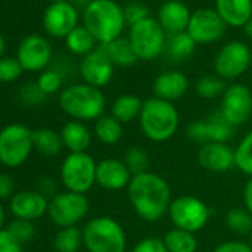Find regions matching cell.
<instances>
[{"label":"cell","instance_id":"obj_1","mask_svg":"<svg viewBox=\"0 0 252 252\" xmlns=\"http://www.w3.org/2000/svg\"><path fill=\"white\" fill-rule=\"evenodd\" d=\"M126 190L131 206L141 220L155 222L169 212L171 187L163 177L150 171L134 175Z\"/></svg>","mask_w":252,"mask_h":252},{"label":"cell","instance_id":"obj_2","mask_svg":"<svg viewBox=\"0 0 252 252\" xmlns=\"http://www.w3.org/2000/svg\"><path fill=\"white\" fill-rule=\"evenodd\" d=\"M138 123L147 140L153 143H165L177 134L180 114L172 102L153 96L144 101Z\"/></svg>","mask_w":252,"mask_h":252},{"label":"cell","instance_id":"obj_3","mask_svg":"<svg viewBox=\"0 0 252 252\" xmlns=\"http://www.w3.org/2000/svg\"><path fill=\"white\" fill-rule=\"evenodd\" d=\"M85 27L101 45L120 37L126 24L123 9L113 0H92L85 8Z\"/></svg>","mask_w":252,"mask_h":252},{"label":"cell","instance_id":"obj_4","mask_svg":"<svg viewBox=\"0 0 252 252\" xmlns=\"http://www.w3.org/2000/svg\"><path fill=\"white\" fill-rule=\"evenodd\" d=\"M61 108L77 120H96L104 114L105 98L99 88L85 85H73L63 91L60 96Z\"/></svg>","mask_w":252,"mask_h":252},{"label":"cell","instance_id":"obj_5","mask_svg":"<svg viewBox=\"0 0 252 252\" xmlns=\"http://www.w3.org/2000/svg\"><path fill=\"white\" fill-rule=\"evenodd\" d=\"M82 233L89 252H125L128 245L122 224L110 217L92 218Z\"/></svg>","mask_w":252,"mask_h":252},{"label":"cell","instance_id":"obj_6","mask_svg":"<svg viewBox=\"0 0 252 252\" xmlns=\"http://www.w3.org/2000/svg\"><path fill=\"white\" fill-rule=\"evenodd\" d=\"M168 215L174 227L196 234L208 224L211 211L202 199L186 194L172 199Z\"/></svg>","mask_w":252,"mask_h":252},{"label":"cell","instance_id":"obj_7","mask_svg":"<svg viewBox=\"0 0 252 252\" xmlns=\"http://www.w3.org/2000/svg\"><path fill=\"white\" fill-rule=\"evenodd\" d=\"M129 42L138 60L150 61L162 54L165 49V30L152 17H147L131 26Z\"/></svg>","mask_w":252,"mask_h":252},{"label":"cell","instance_id":"obj_8","mask_svg":"<svg viewBox=\"0 0 252 252\" xmlns=\"http://www.w3.org/2000/svg\"><path fill=\"white\" fill-rule=\"evenodd\" d=\"M96 163L88 153H70L61 166V180L68 191L85 194L95 184Z\"/></svg>","mask_w":252,"mask_h":252},{"label":"cell","instance_id":"obj_9","mask_svg":"<svg viewBox=\"0 0 252 252\" xmlns=\"http://www.w3.org/2000/svg\"><path fill=\"white\" fill-rule=\"evenodd\" d=\"M33 132L23 125H9L0 132V162L9 168L20 166L32 153Z\"/></svg>","mask_w":252,"mask_h":252},{"label":"cell","instance_id":"obj_10","mask_svg":"<svg viewBox=\"0 0 252 252\" xmlns=\"http://www.w3.org/2000/svg\"><path fill=\"white\" fill-rule=\"evenodd\" d=\"M89 211V200L85 194L80 193H60L57 194L48 206V212L51 220L65 228V227H73L77 224L80 220L86 217Z\"/></svg>","mask_w":252,"mask_h":252},{"label":"cell","instance_id":"obj_11","mask_svg":"<svg viewBox=\"0 0 252 252\" xmlns=\"http://www.w3.org/2000/svg\"><path fill=\"white\" fill-rule=\"evenodd\" d=\"M251 64V49L248 45L233 40L224 45L214 60L215 74L222 80L240 77Z\"/></svg>","mask_w":252,"mask_h":252},{"label":"cell","instance_id":"obj_12","mask_svg":"<svg viewBox=\"0 0 252 252\" xmlns=\"http://www.w3.org/2000/svg\"><path fill=\"white\" fill-rule=\"evenodd\" d=\"M221 116L231 125L239 126L248 122L252 114V92L248 86L234 83L227 86L221 96Z\"/></svg>","mask_w":252,"mask_h":252},{"label":"cell","instance_id":"obj_13","mask_svg":"<svg viewBox=\"0 0 252 252\" xmlns=\"http://www.w3.org/2000/svg\"><path fill=\"white\" fill-rule=\"evenodd\" d=\"M187 137L199 144L208 143H227L234 135V126H231L220 111L212 113L205 120H196L186 131Z\"/></svg>","mask_w":252,"mask_h":252},{"label":"cell","instance_id":"obj_14","mask_svg":"<svg viewBox=\"0 0 252 252\" xmlns=\"http://www.w3.org/2000/svg\"><path fill=\"white\" fill-rule=\"evenodd\" d=\"M225 23L218 15L215 9H199L191 14L187 27V34L194 40V43L206 45L218 40L225 32Z\"/></svg>","mask_w":252,"mask_h":252},{"label":"cell","instance_id":"obj_15","mask_svg":"<svg viewBox=\"0 0 252 252\" xmlns=\"http://www.w3.org/2000/svg\"><path fill=\"white\" fill-rule=\"evenodd\" d=\"M114 73V64L98 46L91 54L85 55L80 63V74L85 82L95 88H102L108 85Z\"/></svg>","mask_w":252,"mask_h":252},{"label":"cell","instance_id":"obj_16","mask_svg":"<svg viewBox=\"0 0 252 252\" xmlns=\"http://www.w3.org/2000/svg\"><path fill=\"white\" fill-rule=\"evenodd\" d=\"M199 165L209 172L224 174L236 168L234 150L227 143H208L197 152Z\"/></svg>","mask_w":252,"mask_h":252},{"label":"cell","instance_id":"obj_17","mask_svg":"<svg viewBox=\"0 0 252 252\" xmlns=\"http://www.w3.org/2000/svg\"><path fill=\"white\" fill-rule=\"evenodd\" d=\"M132 174L125 165L123 160L119 159H104L96 163V175L95 183L108 191H119L123 189H128Z\"/></svg>","mask_w":252,"mask_h":252},{"label":"cell","instance_id":"obj_18","mask_svg":"<svg viewBox=\"0 0 252 252\" xmlns=\"http://www.w3.org/2000/svg\"><path fill=\"white\" fill-rule=\"evenodd\" d=\"M43 23L49 34L67 37L77 27V11L67 2H55L45 11Z\"/></svg>","mask_w":252,"mask_h":252},{"label":"cell","instance_id":"obj_19","mask_svg":"<svg viewBox=\"0 0 252 252\" xmlns=\"http://www.w3.org/2000/svg\"><path fill=\"white\" fill-rule=\"evenodd\" d=\"M51 60V46L42 36L26 37L18 48V61L26 70H40Z\"/></svg>","mask_w":252,"mask_h":252},{"label":"cell","instance_id":"obj_20","mask_svg":"<svg viewBox=\"0 0 252 252\" xmlns=\"http://www.w3.org/2000/svg\"><path fill=\"white\" fill-rule=\"evenodd\" d=\"M189 79L178 70H169L160 73L153 82V94L156 98L174 102L184 96L189 91Z\"/></svg>","mask_w":252,"mask_h":252},{"label":"cell","instance_id":"obj_21","mask_svg":"<svg viewBox=\"0 0 252 252\" xmlns=\"http://www.w3.org/2000/svg\"><path fill=\"white\" fill-rule=\"evenodd\" d=\"M49 203L39 191H21L11 200V211L20 220H36L48 211Z\"/></svg>","mask_w":252,"mask_h":252},{"label":"cell","instance_id":"obj_22","mask_svg":"<svg viewBox=\"0 0 252 252\" xmlns=\"http://www.w3.org/2000/svg\"><path fill=\"white\" fill-rule=\"evenodd\" d=\"M190 12L187 6L178 0H171L162 5L159 11V24L165 30V33L174 36L187 30L190 23Z\"/></svg>","mask_w":252,"mask_h":252},{"label":"cell","instance_id":"obj_23","mask_svg":"<svg viewBox=\"0 0 252 252\" xmlns=\"http://www.w3.org/2000/svg\"><path fill=\"white\" fill-rule=\"evenodd\" d=\"M215 11L227 26L245 27L252 18V0H215Z\"/></svg>","mask_w":252,"mask_h":252},{"label":"cell","instance_id":"obj_24","mask_svg":"<svg viewBox=\"0 0 252 252\" xmlns=\"http://www.w3.org/2000/svg\"><path fill=\"white\" fill-rule=\"evenodd\" d=\"M61 138L64 146L71 153H86L92 141L89 129L79 120H73L64 125L61 131Z\"/></svg>","mask_w":252,"mask_h":252},{"label":"cell","instance_id":"obj_25","mask_svg":"<svg viewBox=\"0 0 252 252\" xmlns=\"http://www.w3.org/2000/svg\"><path fill=\"white\" fill-rule=\"evenodd\" d=\"M143 104L144 101L137 95H132V94L119 95L111 104V116L116 120H119L122 125L129 123L140 117Z\"/></svg>","mask_w":252,"mask_h":252},{"label":"cell","instance_id":"obj_26","mask_svg":"<svg viewBox=\"0 0 252 252\" xmlns=\"http://www.w3.org/2000/svg\"><path fill=\"white\" fill-rule=\"evenodd\" d=\"M99 48L104 51V54L110 58V61L113 64H117L122 67H129V65L135 64L138 60L135 51L132 49L129 39L119 37L110 43L99 45Z\"/></svg>","mask_w":252,"mask_h":252},{"label":"cell","instance_id":"obj_27","mask_svg":"<svg viewBox=\"0 0 252 252\" xmlns=\"http://www.w3.org/2000/svg\"><path fill=\"white\" fill-rule=\"evenodd\" d=\"M94 132L99 143L105 146H114L120 141L123 128H122V123L116 120L111 114H102L95 122Z\"/></svg>","mask_w":252,"mask_h":252},{"label":"cell","instance_id":"obj_28","mask_svg":"<svg viewBox=\"0 0 252 252\" xmlns=\"http://www.w3.org/2000/svg\"><path fill=\"white\" fill-rule=\"evenodd\" d=\"M168 252H196L197 239L196 234L183 228H171L162 237Z\"/></svg>","mask_w":252,"mask_h":252},{"label":"cell","instance_id":"obj_29","mask_svg":"<svg viewBox=\"0 0 252 252\" xmlns=\"http://www.w3.org/2000/svg\"><path fill=\"white\" fill-rule=\"evenodd\" d=\"M33 144L45 156H57L64 146L61 135L48 128L33 132Z\"/></svg>","mask_w":252,"mask_h":252},{"label":"cell","instance_id":"obj_30","mask_svg":"<svg viewBox=\"0 0 252 252\" xmlns=\"http://www.w3.org/2000/svg\"><path fill=\"white\" fill-rule=\"evenodd\" d=\"M165 46H166V52L169 54V57L172 60L183 61V60H187L189 57L193 55L194 48H196V43L187 34V32H183V33H178V34L171 36L169 40H168V43Z\"/></svg>","mask_w":252,"mask_h":252},{"label":"cell","instance_id":"obj_31","mask_svg":"<svg viewBox=\"0 0 252 252\" xmlns=\"http://www.w3.org/2000/svg\"><path fill=\"white\" fill-rule=\"evenodd\" d=\"M95 37L89 33L86 27H76L67 36V46L71 52L77 55H88L94 51Z\"/></svg>","mask_w":252,"mask_h":252},{"label":"cell","instance_id":"obj_32","mask_svg":"<svg viewBox=\"0 0 252 252\" xmlns=\"http://www.w3.org/2000/svg\"><path fill=\"white\" fill-rule=\"evenodd\" d=\"M234 162L242 174L252 178V131H249L234 149Z\"/></svg>","mask_w":252,"mask_h":252},{"label":"cell","instance_id":"obj_33","mask_svg":"<svg viewBox=\"0 0 252 252\" xmlns=\"http://www.w3.org/2000/svg\"><path fill=\"white\" fill-rule=\"evenodd\" d=\"M225 225L236 234H246L252 231V215L246 208H231L225 215Z\"/></svg>","mask_w":252,"mask_h":252},{"label":"cell","instance_id":"obj_34","mask_svg":"<svg viewBox=\"0 0 252 252\" xmlns=\"http://www.w3.org/2000/svg\"><path fill=\"white\" fill-rule=\"evenodd\" d=\"M83 243V233L77 227H65L55 237V249L58 252H77Z\"/></svg>","mask_w":252,"mask_h":252},{"label":"cell","instance_id":"obj_35","mask_svg":"<svg viewBox=\"0 0 252 252\" xmlns=\"http://www.w3.org/2000/svg\"><path fill=\"white\" fill-rule=\"evenodd\" d=\"M125 165L128 166V169L131 171L132 175H140L149 171L150 166V158L149 153L141 149V147H129L125 152V159H123Z\"/></svg>","mask_w":252,"mask_h":252},{"label":"cell","instance_id":"obj_36","mask_svg":"<svg viewBox=\"0 0 252 252\" xmlns=\"http://www.w3.org/2000/svg\"><path fill=\"white\" fill-rule=\"evenodd\" d=\"M194 89H196V94L200 98L212 99V98H217V96H222V94H224V91L227 88H225L224 80L221 77H218L217 74H214V76H203V77H200L196 82Z\"/></svg>","mask_w":252,"mask_h":252},{"label":"cell","instance_id":"obj_37","mask_svg":"<svg viewBox=\"0 0 252 252\" xmlns=\"http://www.w3.org/2000/svg\"><path fill=\"white\" fill-rule=\"evenodd\" d=\"M8 231L20 243H24V242H29L34 236V225L30 221H27V220H18V221H14L9 225Z\"/></svg>","mask_w":252,"mask_h":252},{"label":"cell","instance_id":"obj_38","mask_svg":"<svg viewBox=\"0 0 252 252\" xmlns=\"http://www.w3.org/2000/svg\"><path fill=\"white\" fill-rule=\"evenodd\" d=\"M23 65L18 60L3 58L0 60V82H12L21 74Z\"/></svg>","mask_w":252,"mask_h":252},{"label":"cell","instance_id":"obj_39","mask_svg":"<svg viewBox=\"0 0 252 252\" xmlns=\"http://www.w3.org/2000/svg\"><path fill=\"white\" fill-rule=\"evenodd\" d=\"M37 85H39V88L42 89L43 94H52V92L60 89V86H61V76L57 71H54V70H48L43 74H40Z\"/></svg>","mask_w":252,"mask_h":252},{"label":"cell","instance_id":"obj_40","mask_svg":"<svg viewBox=\"0 0 252 252\" xmlns=\"http://www.w3.org/2000/svg\"><path fill=\"white\" fill-rule=\"evenodd\" d=\"M131 252H168L165 243H163V239L160 237H144L141 239L134 248Z\"/></svg>","mask_w":252,"mask_h":252},{"label":"cell","instance_id":"obj_41","mask_svg":"<svg viewBox=\"0 0 252 252\" xmlns=\"http://www.w3.org/2000/svg\"><path fill=\"white\" fill-rule=\"evenodd\" d=\"M123 14H125V21L128 23L129 26H134L138 21H141V20L149 17V12H147L146 6L141 5V3H131V5H128L123 9Z\"/></svg>","mask_w":252,"mask_h":252},{"label":"cell","instance_id":"obj_42","mask_svg":"<svg viewBox=\"0 0 252 252\" xmlns=\"http://www.w3.org/2000/svg\"><path fill=\"white\" fill-rule=\"evenodd\" d=\"M45 96L46 94L42 92V89L39 88V85H33V83H29L26 88H23L21 91V98L24 99L26 104L29 105H37L40 102L45 101Z\"/></svg>","mask_w":252,"mask_h":252},{"label":"cell","instance_id":"obj_43","mask_svg":"<svg viewBox=\"0 0 252 252\" xmlns=\"http://www.w3.org/2000/svg\"><path fill=\"white\" fill-rule=\"evenodd\" d=\"M0 252H23L21 243L8 230H0Z\"/></svg>","mask_w":252,"mask_h":252},{"label":"cell","instance_id":"obj_44","mask_svg":"<svg viewBox=\"0 0 252 252\" xmlns=\"http://www.w3.org/2000/svg\"><path fill=\"white\" fill-rule=\"evenodd\" d=\"M212 252H252V248L242 240H228L218 245Z\"/></svg>","mask_w":252,"mask_h":252},{"label":"cell","instance_id":"obj_45","mask_svg":"<svg viewBox=\"0 0 252 252\" xmlns=\"http://www.w3.org/2000/svg\"><path fill=\"white\" fill-rule=\"evenodd\" d=\"M14 190V183L12 178L6 174L0 175V199H6Z\"/></svg>","mask_w":252,"mask_h":252},{"label":"cell","instance_id":"obj_46","mask_svg":"<svg viewBox=\"0 0 252 252\" xmlns=\"http://www.w3.org/2000/svg\"><path fill=\"white\" fill-rule=\"evenodd\" d=\"M243 203L248 212L252 215V178H249L243 187Z\"/></svg>","mask_w":252,"mask_h":252},{"label":"cell","instance_id":"obj_47","mask_svg":"<svg viewBox=\"0 0 252 252\" xmlns=\"http://www.w3.org/2000/svg\"><path fill=\"white\" fill-rule=\"evenodd\" d=\"M40 190L45 191L46 194H51V193H54V190H55V184L52 183L51 178H43L42 183H40Z\"/></svg>","mask_w":252,"mask_h":252},{"label":"cell","instance_id":"obj_48","mask_svg":"<svg viewBox=\"0 0 252 252\" xmlns=\"http://www.w3.org/2000/svg\"><path fill=\"white\" fill-rule=\"evenodd\" d=\"M245 33L252 39V18L246 23V26H245Z\"/></svg>","mask_w":252,"mask_h":252},{"label":"cell","instance_id":"obj_49","mask_svg":"<svg viewBox=\"0 0 252 252\" xmlns=\"http://www.w3.org/2000/svg\"><path fill=\"white\" fill-rule=\"evenodd\" d=\"M3 51H5V40H3L2 34H0V55L3 54Z\"/></svg>","mask_w":252,"mask_h":252},{"label":"cell","instance_id":"obj_50","mask_svg":"<svg viewBox=\"0 0 252 252\" xmlns=\"http://www.w3.org/2000/svg\"><path fill=\"white\" fill-rule=\"evenodd\" d=\"M2 224H3V208L0 205V227H2Z\"/></svg>","mask_w":252,"mask_h":252},{"label":"cell","instance_id":"obj_51","mask_svg":"<svg viewBox=\"0 0 252 252\" xmlns=\"http://www.w3.org/2000/svg\"><path fill=\"white\" fill-rule=\"evenodd\" d=\"M249 245H251V248H252V231H251V243H249Z\"/></svg>","mask_w":252,"mask_h":252},{"label":"cell","instance_id":"obj_52","mask_svg":"<svg viewBox=\"0 0 252 252\" xmlns=\"http://www.w3.org/2000/svg\"><path fill=\"white\" fill-rule=\"evenodd\" d=\"M55 2H65V0H54V3H55Z\"/></svg>","mask_w":252,"mask_h":252}]
</instances>
